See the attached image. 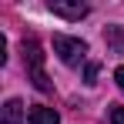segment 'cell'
Returning a JSON list of instances; mask_svg holds the SVG:
<instances>
[{
	"label": "cell",
	"instance_id": "8992f818",
	"mask_svg": "<svg viewBox=\"0 0 124 124\" xmlns=\"http://www.w3.org/2000/svg\"><path fill=\"white\" fill-rule=\"evenodd\" d=\"M104 40H107V47H114L117 54H124V27H107L104 30Z\"/></svg>",
	"mask_w": 124,
	"mask_h": 124
},
{
	"label": "cell",
	"instance_id": "ba28073f",
	"mask_svg": "<svg viewBox=\"0 0 124 124\" xmlns=\"http://www.w3.org/2000/svg\"><path fill=\"white\" fill-rule=\"evenodd\" d=\"M94 77H97V64H87V70H84V81L94 84Z\"/></svg>",
	"mask_w": 124,
	"mask_h": 124
},
{
	"label": "cell",
	"instance_id": "6da1fadb",
	"mask_svg": "<svg viewBox=\"0 0 124 124\" xmlns=\"http://www.w3.org/2000/svg\"><path fill=\"white\" fill-rule=\"evenodd\" d=\"M23 64H27V77H30V84H34L40 94L54 91V84H50L47 70H44V47L34 40V37H30V40H23Z\"/></svg>",
	"mask_w": 124,
	"mask_h": 124
},
{
	"label": "cell",
	"instance_id": "3957f363",
	"mask_svg": "<svg viewBox=\"0 0 124 124\" xmlns=\"http://www.w3.org/2000/svg\"><path fill=\"white\" fill-rule=\"evenodd\" d=\"M47 10L57 14V17H64V20H81V17H87V3H81V0H50Z\"/></svg>",
	"mask_w": 124,
	"mask_h": 124
},
{
	"label": "cell",
	"instance_id": "7a4b0ae2",
	"mask_svg": "<svg viewBox=\"0 0 124 124\" xmlns=\"http://www.w3.org/2000/svg\"><path fill=\"white\" fill-rule=\"evenodd\" d=\"M54 54L61 57L67 67H74V64L84 61V54H87V44L81 37H67V34H54Z\"/></svg>",
	"mask_w": 124,
	"mask_h": 124
},
{
	"label": "cell",
	"instance_id": "9c48e42d",
	"mask_svg": "<svg viewBox=\"0 0 124 124\" xmlns=\"http://www.w3.org/2000/svg\"><path fill=\"white\" fill-rule=\"evenodd\" d=\"M114 81H117V87H121V94H124V67L114 70Z\"/></svg>",
	"mask_w": 124,
	"mask_h": 124
},
{
	"label": "cell",
	"instance_id": "52a82bcc",
	"mask_svg": "<svg viewBox=\"0 0 124 124\" xmlns=\"http://www.w3.org/2000/svg\"><path fill=\"white\" fill-rule=\"evenodd\" d=\"M111 124H124V107H111Z\"/></svg>",
	"mask_w": 124,
	"mask_h": 124
},
{
	"label": "cell",
	"instance_id": "277c9868",
	"mask_svg": "<svg viewBox=\"0 0 124 124\" xmlns=\"http://www.w3.org/2000/svg\"><path fill=\"white\" fill-rule=\"evenodd\" d=\"M0 124H23V101L20 97H10L0 107Z\"/></svg>",
	"mask_w": 124,
	"mask_h": 124
},
{
	"label": "cell",
	"instance_id": "5b68a950",
	"mask_svg": "<svg viewBox=\"0 0 124 124\" xmlns=\"http://www.w3.org/2000/svg\"><path fill=\"white\" fill-rule=\"evenodd\" d=\"M27 121H30V124H57V121H61V114H57L54 107H44V104H37V107H30Z\"/></svg>",
	"mask_w": 124,
	"mask_h": 124
}]
</instances>
